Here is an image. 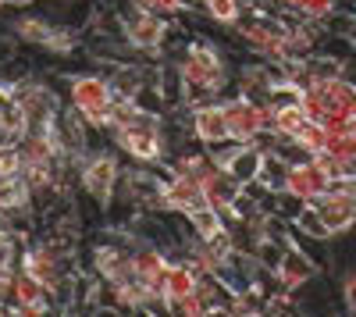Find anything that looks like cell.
<instances>
[{"instance_id": "6da1fadb", "label": "cell", "mask_w": 356, "mask_h": 317, "mask_svg": "<svg viewBox=\"0 0 356 317\" xmlns=\"http://www.w3.org/2000/svg\"><path fill=\"white\" fill-rule=\"evenodd\" d=\"M175 68L182 75V107H196L203 100H218L228 86V65L218 47L207 40H193L182 54L175 57Z\"/></svg>"}, {"instance_id": "44dd1931", "label": "cell", "mask_w": 356, "mask_h": 317, "mask_svg": "<svg viewBox=\"0 0 356 317\" xmlns=\"http://www.w3.org/2000/svg\"><path fill=\"white\" fill-rule=\"evenodd\" d=\"M50 33H54V22H47L43 15H18L15 25H11V36H15L18 43L40 47V50H43V43H47Z\"/></svg>"}, {"instance_id": "1f68e13d", "label": "cell", "mask_w": 356, "mask_h": 317, "mask_svg": "<svg viewBox=\"0 0 356 317\" xmlns=\"http://www.w3.org/2000/svg\"><path fill=\"white\" fill-rule=\"evenodd\" d=\"M342 300H346V310L356 314V268H346V278H342Z\"/></svg>"}, {"instance_id": "30bf717a", "label": "cell", "mask_w": 356, "mask_h": 317, "mask_svg": "<svg viewBox=\"0 0 356 317\" xmlns=\"http://www.w3.org/2000/svg\"><path fill=\"white\" fill-rule=\"evenodd\" d=\"M189 136L207 150L225 147V143L232 139L228 136V118H225V100H203V104L189 107Z\"/></svg>"}, {"instance_id": "e0dca14e", "label": "cell", "mask_w": 356, "mask_h": 317, "mask_svg": "<svg viewBox=\"0 0 356 317\" xmlns=\"http://www.w3.org/2000/svg\"><path fill=\"white\" fill-rule=\"evenodd\" d=\"M310 207H314V211L321 214V221L328 225V232H332V236H346L349 228L356 225V207L349 204L346 196L332 193V189L324 193V196H317V200H314Z\"/></svg>"}, {"instance_id": "484cf974", "label": "cell", "mask_w": 356, "mask_h": 317, "mask_svg": "<svg viewBox=\"0 0 356 317\" xmlns=\"http://www.w3.org/2000/svg\"><path fill=\"white\" fill-rule=\"evenodd\" d=\"M243 0H200V11L218 25H235L243 18Z\"/></svg>"}, {"instance_id": "603a6c76", "label": "cell", "mask_w": 356, "mask_h": 317, "mask_svg": "<svg viewBox=\"0 0 356 317\" xmlns=\"http://www.w3.org/2000/svg\"><path fill=\"white\" fill-rule=\"evenodd\" d=\"M186 225H189V232H193L196 239H211V236L221 232V228H228L225 218H221V211H214L211 204H203V207L189 211V214H186Z\"/></svg>"}, {"instance_id": "cb8c5ba5", "label": "cell", "mask_w": 356, "mask_h": 317, "mask_svg": "<svg viewBox=\"0 0 356 317\" xmlns=\"http://www.w3.org/2000/svg\"><path fill=\"white\" fill-rule=\"evenodd\" d=\"M289 161L278 154V150H271V154H264V164H260V186L264 189H271V193H282L285 186H289Z\"/></svg>"}, {"instance_id": "d6a6232c", "label": "cell", "mask_w": 356, "mask_h": 317, "mask_svg": "<svg viewBox=\"0 0 356 317\" xmlns=\"http://www.w3.org/2000/svg\"><path fill=\"white\" fill-rule=\"evenodd\" d=\"M4 8H8V0H0V11H4Z\"/></svg>"}, {"instance_id": "9c48e42d", "label": "cell", "mask_w": 356, "mask_h": 317, "mask_svg": "<svg viewBox=\"0 0 356 317\" xmlns=\"http://www.w3.org/2000/svg\"><path fill=\"white\" fill-rule=\"evenodd\" d=\"M8 307H11V314H18V317H40V314H50V310H54V296H50V289H47L36 275H29L25 268H15Z\"/></svg>"}, {"instance_id": "4316f807", "label": "cell", "mask_w": 356, "mask_h": 317, "mask_svg": "<svg viewBox=\"0 0 356 317\" xmlns=\"http://www.w3.org/2000/svg\"><path fill=\"white\" fill-rule=\"evenodd\" d=\"M296 143L303 147V154H310V157H317L321 150H324V139H328V129H324L321 122H303L300 129H296V136H292Z\"/></svg>"}, {"instance_id": "f1b7e54d", "label": "cell", "mask_w": 356, "mask_h": 317, "mask_svg": "<svg viewBox=\"0 0 356 317\" xmlns=\"http://www.w3.org/2000/svg\"><path fill=\"white\" fill-rule=\"evenodd\" d=\"M171 314H182V317H207V314H214V307H211V300L203 296L200 282H196V289H193L186 300H178V303L171 307Z\"/></svg>"}, {"instance_id": "4dcf8cb0", "label": "cell", "mask_w": 356, "mask_h": 317, "mask_svg": "<svg viewBox=\"0 0 356 317\" xmlns=\"http://www.w3.org/2000/svg\"><path fill=\"white\" fill-rule=\"evenodd\" d=\"M18 175H22V154H18V147L0 143V179H18Z\"/></svg>"}, {"instance_id": "52a82bcc", "label": "cell", "mask_w": 356, "mask_h": 317, "mask_svg": "<svg viewBox=\"0 0 356 317\" xmlns=\"http://www.w3.org/2000/svg\"><path fill=\"white\" fill-rule=\"evenodd\" d=\"M11 90H15V100H18L22 114H25V125L29 129H40L43 132V129H50L57 122V114L65 111L61 97H57L50 86L40 82V79H15Z\"/></svg>"}, {"instance_id": "ac0fdd59", "label": "cell", "mask_w": 356, "mask_h": 317, "mask_svg": "<svg viewBox=\"0 0 356 317\" xmlns=\"http://www.w3.org/2000/svg\"><path fill=\"white\" fill-rule=\"evenodd\" d=\"M196 282H200V275L182 261V257L168 264V271H164V278H161V285H157V296L164 300L168 314H171V307H175L178 300H186V296L196 289Z\"/></svg>"}, {"instance_id": "5b68a950", "label": "cell", "mask_w": 356, "mask_h": 317, "mask_svg": "<svg viewBox=\"0 0 356 317\" xmlns=\"http://www.w3.org/2000/svg\"><path fill=\"white\" fill-rule=\"evenodd\" d=\"M18 268H25L29 275H36L47 289H54V285L61 282L65 275H75V257H72V246H68V243H61L57 236H50V239L29 243V246L22 250Z\"/></svg>"}, {"instance_id": "277c9868", "label": "cell", "mask_w": 356, "mask_h": 317, "mask_svg": "<svg viewBox=\"0 0 356 317\" xmlns=\"http://www.w3.org/2000/svg\"><path fill=\"white\" fill-rule=\"evenodd\" d=\"M65 104L82 114L89 129H111V107H114V90H111V79L107 75H72L68 79V93Z\"/></svg>"}, {"instance_id": "2e32d148", "label": "cell", "mask_w": 356, "mask_h": 317, "mask_svg": "<svg viewBox=\"0 0 356 317\" xmlns=\"http://www.w3.org/2000/svg\"><path fill=\"white\" fill-rule=\"evenodd\" d=\"M168 264H171V257H168V250H164V246L136 239V250H132V268H136V278H139V282H146L150 289H157L161 278H164V271H168Z\"/></svg>"}, {"instance_id": "ba28073f", "label": "cell", "mask_w": 356, "mask_h": 317, "mask_svg": "<svg viewBox=\"0 0 356 317\" xmlns=\"http://www.w3.org/2000/svg\"><path fill=\"white\" fill-rule=\"evenodd\" d=\"M168 33H171L168 18L164 15H154V11L136 8L129 18H122V40L136 54H157V50H164Z\"/></svg>"}, {"instance_id": "4fadbf2b", "label": "cell", "mask_w": 356, "mask_h": 317, "mask_svg": "<svg viewBox=\"0 0 356 317\" xmlns=\"http://www.w3.org/2000/svg\"><path fill=\"white\" fill-rule=\"evenodd\" d=\"M207 204V196H203V182L189 179V175H175V171H168V179H164V189H161V211L164 214H189L196 207Z\"/></svg>"}, {"instance_id": "8fae6325", "label": "cell", "mask_w": 356, "mask_h": 317, "mask_svg": "<svg viewBox=\"0 0 356 317\" xmlns=\"http://www.w3.org/2000/svg\"><path fill=\"white\" fill-rule=\"evenodd\" d=\"M132 250H136V239H114V243H97L93 246V261H89V268H93V278H104V282H129L136 275L132 268Z\"/></svg>"}, {"instance_id": "f546056e", "label": "cell", "mask_w": 356, "mask_h": 317, "mask_svg": "<svg viewBox=\"0 0 356 317\" xmlns=\"http://www.w3.org/2000/svg\"><path fill=\"white\" fill-rule=\"evenodd\" d=\"M136 4H139L143 11H154V15L171 18V15H182V11H189V8H200V0H136Z\"/></svg>"}, {"instance_id": "836d02e7", "label": "cell", "mask_w": 356, "mask_h": 317, "mask_svg": "<svg viewBox=\"0 0 356 317\" xmlns=\"http://www.w3.org/2000/svg\"><path fill=\"white\" fill-rule=\"evenodd\" d=\"M0 314H4V307H0Z\"/></svg>"}, {"instance_id": "d6986e66", "label": "cell", "mask_w": 356, "mask_h": 317, "mask_svg": "<svg viewBox=\"0 0 356 317\" xmlns=\"http://www.w3.org/2000/svg\"><path fill=\"white\" fill-rule=\"evenodd\" d=\"M203 196H207V204H211L214 211H232V207H235V200L243 196V186L235 182L225 168H218L214 175L203 182Z\"/></svg>"}, {"instance_id": "83f0119b", "label": "cell", "mask_w": 356, "mask_h": 317, "mask_svg": "<svg viewBox=\"0 0 356 317\" xmlns=\"http://www.w3.org/2000/svg\"><path fill=\"white\" fill-rule=\"evenodd\" d=\"M292 228H296L300 236H310V239H332L328 225L321 221V214H317L314 207H303V211H300V218L292 221Z\"/></svg>"}, {"instance_id": "9a60e30c", "label": "cell", "mask_w": 356, "mask_h": 317, "mask_svg": "<svg viewBox=\"0 0 356 317\" xmlns=\"http://www.w3.org/2000/svg\"><path fill=\"white\" fill-rule=\"evenodd\" d=\"M328 186H332V175L321 168V161L317 157H307V161H296L292 168H289V193H296L303 200V204H314L317 196H324L328 193Z\"/></svg>"}, {"instance_id": "d4e9b609", "label": "cell", "mask_w": 356, "mask_h": 317, "mask_svg": "<svg viewBox=\"0 0 356 317\" xmlns=\"http://www.w3.org/2000/svg\"><path fill=\"white\" fill-rule=\"evenodd\" d=\"M278 4L300 22H328L335 15V0H278Z\"/></svg>"}, {"instance_id": "3957f363", "label": "cell", "mask_w": 356, "mask_h": 317, "mask_svg": "<svg viewBox=\"0 0 356 317\" xmlns=\"http://www.w3.org/2000/svg\"><path fill=\"white\" fill-rule=\"evenodd\" d=\"M232 29H235V36H239V43L246 50H253L257 57H264L267 65L296 61V54H292V25L285 18L253 11V15H243Z\"/></svg>"}, {"instance_id": "ffe728a7", "label": "cell", "mask_w": 356, "mask_h": 317, "mask_svg": "<svg viewBox=\"0 0 356 317\" xmlns=\"http://www.w3.org/2000/svg\"><path fill=\"white\" fill-rule=\"evenodd\" d=\"M33 211V189L29 182L18 179H0V214H25Z\"/></svg>"}, {"instance_id": "7c38bea8", "label": "cell", "mask_w": 356, "mask_h": 317, "mask_svg": "<svg viewBox=\"0 0 356 317\" xmlns=\"http://www.w3.org/2000/svg\"><path fill=\"white\" fill-rule=\"evenodd\" d=\"M225 118H228V136L232 143H253L260 132H267L264 122V104L250 97H228L225 100Z\"/></svg>"}, {"instance_id": "7a4b0ae2", "label": "cell", "mask_w": 356, "mask_h": 317, "mask_svg": "<svg viewBox=\"0 0 356 317\" xmlns=\"http://www.w3.org/2000/svg\"><path fill=\"white\" fill-rule=\"evenodd\" d=\"M300 107L310 122H321L324 129L356 125V82L346 75L314 82L300 93Z\"/></svg>"}, {"instance_id": "8992f818", "label": "cell", "mask_w": 356, "mask_h": 317, "mask_svg": "<svg viewBox=\"0 0 356 317\" xmlns=\"http://www.w3.org/2000/svg\"><path fill=\"white\" fill-rule=\"evenodd\" d=\"M79 186L97 207H111V200L122 186V161L111 150H89L79 161Z\"/></svg>"}, {"instance_id": "7402d4cb", "label": "cell", "mask_w": 356, "mask_h": 317, "mask_svg": "<svg viewBox=\"0 0 356 317\" xmlns=\"http://www.w3.org/2000/svg\"><path fill=\"white\" fill-rule=\"evenodd\" d=\"M275 107V122H271V132L278 139H292L296 129H300L307 122V114L300 107V100H285V104H271Z\"/></svg>"}, {"instance_id": "5bb4252c", "label": "cell", "mask_w": 356, "mask_h": 317, "mask_svg": "<svg viewBox=\"0 0 356 317\" xmlns=\"http://www.w3.org/2000/svg\"><path fill=\"white\" fill-rule=\"evenodd\" d=\"M271 275H275V285H278V289L300 293L307 282H314V278L321 275V268H317L296 243H289V250L282 253V261H278V268H275Z\"/></svg>"}]
</instances>
